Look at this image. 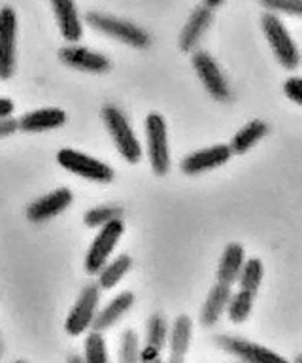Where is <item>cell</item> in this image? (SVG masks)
<instances>
[{
  "label": "cell",
  "mask_w": 302,
  "mask_h": 363,
  "mask_svg": "<svg viewBox=\"0 0 302 363\" xmlns=\"http://www.w3.org/2000/svg\"><path fill=\"white\" fill-rule=\"evenodd\" d=\"M103 119L106 123V129L110 130V135L114 138V144L117 147V152L121 153V157L131 164L140 163L142 146H140L132 127L129 125V119L125 118V113L121 112L115 104H106L103 108Z\"/></svg>",
  "instance_id": "obj_1"
},
{
  "label": "cell",
  "mask_w": 302,
  "mask_h": 363,
  "mask_svg": "<svg viewBox=\"0 0 302 363\" xmlns=\"http://www.w3.org/2000/svg\"><path fill=\"white\" fill-rule=\"evenodd\" d=\"M261 27L268 44L272 48L274 55L281 62V67L287 68V70H295L301 62V53H298L295 40L291 38L289 30L281 23V19L276 13L268 11L261 17Z\"/></svg>",
  "instance_id": "obj_2"
},
{
  "label": "cell",
  "mask_w": 302,
  "mask_h": 363,
  "mask_svg": "<svg viewBox=\"0 0 302 363\" xmlns=\"http://www.w3.org/2000/svg\"><path fill=\"white\" fill-rule=\"evenodd\" d=\"M86 21L93 28H97L98 33L120 40V42L131 45V48H146L151 42L149 34L142 27H138L131 21H125V19H120V17L106 16V13H100V11H89L86 16Z\"/></svg>",
  "instance_id": "obj_3"
},
{
  "label": "cell",
  "mask_w": 302,
  "mask_h": 363,
  "mask_svg": "<svg viewBox=\"0 0 302 363\" xmlns=\"http://www.w3.org/2000/svg\"><path fill=\"white\" fill-rule=\"evenodd\" d=\"M146 138H148V157L155 174L165 176L170 170V147L166 121L161 113H149L146 118Z\"/></svg>",
  "instance_id": "obj_4"
},
{
  "label": "cell",
  "mask_w": 302,
  "mask_h": 363,
  "mask_svg": "<svg viewBox=\"0 0 302 363\" xmlns=\"http://www.w3.org/2000/svg\"><path fill=\"white\" fill-rule=\"evenodd\" d=\"M57 163L66 169L72 174H78L86 180L100 182V184H108L114 180V170L112 167L98 159L91 157L83 152H76L70 147H64L57 153Z\"/></svg>",
  "instance_id": "obj_5"
},
{
  "label": "cell",
  "mask_w": 302,
  "mask_h": 363,
  "mask_svg": "<svg viewBox=\"0 0 302 363\" xmlns=\"http://www.w3.org/2000/svg\"><path fill=\"white\" fill-rule=\"evenodd\" d=\"M123 231H125V225H123L121 218L108 221L106 225L100 227V231L91 242L86 255V271L89 274H98V271L106 265V261L110 259Z\"/></svg>",
  "instance_id": "obj_6"
},
{
  "label": "cell",
  "mask_w": 302,
  "mask_h": 363,
  "mask_svg": "<svg viewBox=\"0 0 302 363\" xmlns=\"http://www.w3.org/2000/svg\"><path fill=\"white\" fill-rule=\"evenodd\" d=\"M98 301H100L98 284H87L86 288L81 289L80 297H78L72 311L66 316V322H64V329L70 337H78L91 328L93 320L98 312Z\"/></svg>",
  "instance_id": "obj_7"
},
{
  "label": "cell",
  "mask_w": 302,
  "mask_h": 363,
  "mask_svg": "<svg viewBox=\"0 0 302 363\" xmlns=\"http://www.w3.org/2000/svg\"><path fill=\"white\" fill-rule=\"evenodd\" d=\"M216 345L231 356L238 357L244 363H289L285 357L276 354L267 346L257 345L251 340L231 337V335H217Z\"/></svg>",
  "instance_id": "obj_8"
},
{
  "label": "cell",
  "mask_w": 302,
  "mask_h": 363,
  "mask_svg": "<svg viewBox=\"0 0 302 363\" xmlns=\"http://www.w3.org/2000/svg\"><path fill=\"white\" fill-rule=\"evenodd\" d=\"M18 48V16L6 6L0 10V79H10L16 70Z\"/></svg>",
  "instance_id": "obj_9"
},
{
  "label": "cell",
  "mask_w": 302,
  "mask_h": 363,
  "mask_svg": "<svg viewBox=\"0 0 302 363\" xmlns=\"http://www.w3.org/2000/svg\"><path fill=\"white\" fill-rule=\"evenodd\" d=\"M193 67L199 74L200 82L204 85V89L219 102H225L231 99V87H228L227 79L221 74L217 67L216 59L206 53V51H197L193 55Z\"/></svg>",
  "instance_id": "obj_10"
},
{
  "label": "cell",
  "mask_w": 302,
  "mask_h": 363,
  "mask_svg": "<svg viewBox=\"0 0 302 363\" xmlns=\"http://www.w3.org/2000/svg\"><path fill=\"white\" fill-rule=\"evenodd\" d=\"M61 61L70 68L81 70V72H91V74H104L110 70V59L98 51H93L83 45L72 44L66 48H61L59 51Z\"/></svg>",
  "instance_id": "obj_11"
},
{
  "label": "cell",
  "mask_w": 302,
  "mask_h": 363,
  "mask_svg": "<svg viewBox=\"0 0 302 363\" xmlns=\"http://www.w3.org/2000/svg\"><path fill=\"white\" fill-rule=\"evenodd\" d=\"M231 157H233L231 147L227 144H217V146L204 147V150H199V152L189 153L187 157L182 161V170L189 176L202 174V172L221 167Z\"/></svg>",
  "instance_id": "obj_12"
},
{
  "label": "cell",
  "mask_w": 302,
  "mask_h": 363,
  "mask_svg": "<svg viewBox=\"0 0 302 363\" xmlns=\"http://www.w3.org/2000/svg\"><path fill=\"white\" fill-rule=\"evenodd\" d=\"M72 199H74V195H72L69 187H59L55 191L36 199L35 203L27 208V218L33 223H42V221L52 220V218H55V216H59L61 212L69 208Z\"/></svg>",
  "instance_id": "obj_13"
},
{
  "label": "cell",
  "mask_w": 302,
  "mask_h": 363,
  "mask_svg": "<svg viewBox=\"0 0 302 363\" xmlns=\"http://www.w3.org/2000/svg\"><path fill=\"white\" fill-rule=\"evenodd\" d=\"M50 2H52L55 17H57V25L61 28L63 38L70 44L80 42L83 36V25H81L74 0H50Z\"/></svg>",
  "instance_id": "obj_14"
},
{
  "label": "cell",
  "mask_w": 302,
  "mask_h": 363,
  "mask_svg": "<svg viewBox=\"0 0 302 363\" xmlns=\"http://www.w3.org/2000/svg\"><path fill=\"white\" fill-rule=\"evenodd\" d=\"M132 305H134V295H132V291H121L120 295H115L114 299L104 306L103 311L97 312V316H95V320L91 323V329L104 333L106 329H110L112 325L120 322L121 316H125L127 312L131 311Z\"/></svg>",
  "instance_id": "obj_15"
},
{
  "label": "cell",
  "mask_w": 302,
  "mask_h": 363,
  "mask_svg": "<svg viewBox=\"0 0 302 363\" xmlns=\"http://www.w3.org/2000/svg\"><path fill=\"white\" fill-rule=\"evenodd\" d=\"M66 121V113L59 108H42L35 112L25 113L23 118L18 119L19 129L25 133H44L63 127Z\"/></svg>",
  "instance_id": "obj_16"
},
{
  "label": "cell",
  "mask_w": 302,
  "mask_h": 363,
  "mask_svg": "<svg viewBox=\"0 0 302 363\" xmlns=\"http://www.w3.org/2000/svg\"><path fill=\"white\" fill-rule=\"evenodd\" d=\"M211 19V10L208 6H199L197 10L191 13V17L185 23L182 34H180V48L182 51H193L199 45L200 38L204 36L206 28L210 27Z\"/></svg>",
  "instance_id": "obj_17"
},
{
  "label": "cell",
  "mask_w": 302,
  "mask_h": 363,
  "mask_svg": "<svg viewBox=\"0 0 302 363\" xmlns=\"http://www.w3.org/2000/svg\"><path fill=\"white\" fill-rule=\"evenodd\" d=\"M166 337H168V323L163 314H153L149 316L148 328H146V345L140 350V362L146 359H153L161 357V352L166 345Z\"/></svg>",
  "instance_id": "obj_18"
},
{
  "label": "cell",
  "mask_w": 302,
  "mask_h": 363,
  "mask_svg": "<svg viewBox=\"0 0 302 363\" xmlns=\"http://www.w3.org/2000/svg\"><path fill=\"white\" fill-rule=\"evenodd\" d=\"M245 263V250L242 244L231 242L225 248L219 261V269H217V282L227 284L233 288V284L238 282L240 271Z\"/></svg>",
  "instance_id": "obj_19"
},
{
  "label": "cell",
  "mask_w": 302,
  "mask_h": 363,
  "mask_svg": "<svg viewBox=\"0 0 302 363\" xmlns=\"http://www.w3.org/2000/svg\"><path fill=\"white\" fill-rule=\"evenodd\" d=\"M231 294H233L231 286L221 282H217L210 289V294L206 297L204 306H202V312H200V323L204 328H211V325H216L219 322L223 312L227 311V303L231 299Z\"/></svg>",
  "instance_id": "obj_20"
},
{
  "label": "cell",
  "mask_w": 302,
  "mask_h": 363,
  "mask_svg": "<svg viewBox=\"0 0 302 363\" xmlns=\"http://www.w3.org/2000/svg\"><path fill=\"white\" fill-rule=\"evenodd\" d=\"M268 133V125L265 123V121H261V119H253V121H250V123L245 125V127H242V129L234 135L233 142H231V152L233 153H238V155H242V153H245L248 150H251V147L255 146L257 142L262 140L265 136H267Z\"/></svg>",
  "instance_id": "obj_21"
},
{
  "label": "cell",
  "mask_w": 302,
  "mask_h": 363,
  "mask_svg": "<svg viewBox=\"0 0 302 363\" xmlns=\"http://www.w3.org/2000/svg\"><path fill=\"white\" fill-rule=\"evenodd\" d=\"M191 335H193V322L191 318L182 314L172 323L170 335H168V345H170V354L176 356H187L189 345H191Z\"/></svg>",
  "instance_id": "obj_22"
},
{
  "label": "cell",
  "mask_w": 302,
  "mask_h": 363,
  "mask_svg": "<svg viewBox=\"0 0 302 363\" xmlns=\"http://www.w3.org/2000/svg\"><path fill=\"white\" fill-rule=\"evenodd\" d=\"M132 265V259L131 255L127 254H121L117 255L114 261H110L106 265L98 271V288L100 289H112L114 286L123 280L129 269Z\"/></svg>",
  "instance_id": "obj_23"
},
{
  "label": "cell",
  "mask_w": 302,
  "mask_h": 363,
  "mask_svg": "<svg viewBox=\"0 0 302 363\" xmlns=\"http://www.w3.org/2000/svg\"><path fill=\"white\" fill-rule=\"evenodd\" d=\"M83 363H110L108 345L100 331L91 329L83 345Z\"/></svg>",
  "instance_id": "obj_24"
},
{
  "label": "cell",
  "mask_w": 302,
  "mask_h": 363,
  "mask_svg": "<svg viewBox=\"0 0 302 363\" xmlns=\"http://www.w3.org/2000/svg\"><path fill=\"white\" fill-rule=\"evenodd\" d=\"M253 299L255 295L245 291V289H240L236 294H231V299L227 303V311L231 322L242 323L248 320V316L251 314V306H253Z\"/></svg>",
  "instance_id": "obj_25"
},
{
  "label": "cell",
  "mask_w": 302,
  "mask_h": 363,
  "mask_svg": "<svg viewBox=\"0 0 302 363\" xmlns=\"http://www.w3.org/2000/svg\"><path fill=\"white\" fill-rule=\"evenodd\" d=\"M262 277H265V267H262L261 259H248L240 271V289H245L255 295L257 289L261 288Z\"/></svg>",
  "instance_id": "obj_26"
},
{
  "label": "cell",
  "mask_w": 302,
  "mask_h": 363,
  "mask_svg": "<svg viewBox=\"0 0 302 363\" xmlns=\"http://www.w3.org/2000/svg\"><path fill=\"white\" fill-rule=\"evenodd\" d=\"M140 337L134 329H125L120 342V363H140Z\"/></svg>",
  "instance_id": "obj_27"
},
{
  "label": "cell",
  "mask_w": 302,
  "mask_h": 363,
  "mask_svg": "<svg viewBox=\"0 0 302 363\" xmlns=\"http://www.w3.org/2000/svg\"><path fill=\"white\" fill-rule=\"evenodd\" d=\"M121 214H123V210L120 206H110V204L108 206H97V208L87 210L83 221L87 227H103L108 221L121 218Z\"/></svg>",
  "instance_id": "obj_28"
},
{
  "label": "cell",
  "mask_w": 302,
  "mask_h": 363,
  "mask_svg": "<svg viewBox=\"0 0 302 363\" xmlns=\"http://www.w3.org/2000/svg\"><path fill=\"white\" fill-rule=\"evenodd\" d=\"M261 6H265L270 13L279 11V13H287V16L298 17L302 13V0H259Z\"/></svg>",
  "instance_id": "obj_29"
},
{
  "label": "cell",
  "mask_w": 302,
  "mask_h": 363,
  "mask_svg": "<svg viewBox=\"0 0 302 363\" xmlns=\"http://www.w3.org/2000/svg\"><path fill=\"white\" fill-rule=\"evenodd\" d=\"M285 95L289 96L295 104H302V82L301 78H289L284 85Z\"/></svg>",
  "instance_id": "obj_30"
},
{
  "label": "cell",
  "mask_w": 302,
  "mask_h": 363,
  "mask_svg": "<svg viewBox=\"0 0 302 363\" xmlns=\"http://www.w3.org/2000/svg\"><path fill=\"white\" fill-rule=\"evenodd\" d=\"M19 129L18 119L13 118H0V138H4V136L13 135L16 130Z\"/></svg>",
  "instance_id": "obj_31"
},
{
  "label": "cell",
  "mask_w": 302,
  "mask_h": 363,
  "mask_svg": "<svg viewBox=\"0 0 302 363\" xmlns=\"http://www.w3.org/2000/svg\"><path fill=\"white\" fill-rule=\"evenodd\" d=\"M13 112V102L10 99H0V118H10Z\"/></svg>",
  "instance_id": "obj_32"
},
{
  "label": "cell",
  "mask_w": 302,
  "mask_h": 363,
  "mask_svg": "<svg viewBox=\"0 0 302 363\" xmlns=\"http://www.w3.org/2000/svg\"><path fill=\"white\" fill-rule=\"evenodd\" d=\"M166 363H185V356H176V354H170L168 362Z\"/></svg>",
  "instance_id": "obj_33"
},
{
  "label": "cell",
  "mask_w": 302,
  "mask_h": 363,
  "mask_svg": "<svg viewBox=\"0 0 302 363\" xmlns=\"http://www.w3.org/2000/svg\"><path fill=\"white\" fill-rule=\"evenodd\" d=\"M219 4H223V0H204V6H208L210 10H214V8H217Z\"/></svg>",
  "instance_id": "obj_34"
},
{
  "label": "cell",
  "mask_w": 302,
  "mask_h": 363,
  "mask_svg": "<svg viewBox=\"0 0 302 363\" xmlns=\"http://www.w3.org/2000/svg\"><path fill=\"white\" fill-rule=\"evenodd\" d=\"M66 363H83V357L78 356V354H72V356H69V362Z\"/></svg>",
  "instance_id": "obj_35"
},
{
  "label": "cell",
  "mask_w": 302,
  "mask_h": 363,
  "mask_svg": "<svg viewBox=\"0 0 302 363\" xmlns=\"http://www.w3.org/2000/svg\"><path fill=\"white\" fill-rule=\"evenodd\" d=\"M140 363H163V359H161V357H153V359H146V362Z\"/></svg>",
  "instance_id": "obj_36"
},
{
  "label": "cell",
  "mask_w": 302,
  "mask_h": 363,
  "mask_svg": "<svg viewBox=\"0 0 302 363\" xmlns=\"http://www.w3.org/2000/svg\"><path fill=\"white\" fill-rule=\"evenodd\" d=\"M2 350H4V348H2V339H0V356H2Z\"/></svg>",
  "instance_id": "obj_37"
},
{
  "label": "cell",
  "mask_w": 302,
  "mask_h": 363,
  "mask_svg": "<svg viewBox=\"0 0 302 363\" xmlns=\"http://www.w3.org/2000/svg\"><path fill=\"white\" fill-rule=\"evenodd\" d=\"M301 362H302V357L298 356V357H296V362H295V363H301Z\"/></svg>",
  "instance_id": "obj_38"
},
{
  "label": "cell",
  "mask_w": 302,
  "mask_h": 363,
  "mask_svg": "<svg viewBox=\"0 0 302 363\" xmlns=\"http://www.w3.org/2000/svg\"><path fill=\"white\" fill-rule=\"evenodd\" d=\"M16 363H27V362H16Z\"/></svg>",
  "instance_id": "obj_39"
}]
</instances>
